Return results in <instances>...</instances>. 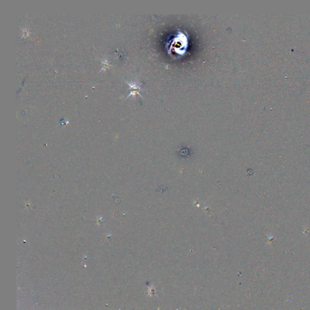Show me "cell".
Returning <instances> with one entry per match:
<instances>
[{
	"instance_id": "cell-1",
	"label": "cell",
	"mask_w": 310,
	"mask_h": 310,
	"mask_svg": "<svg viewBox=\"0 0 310 310\" xmlns=\"http://www.w3.org/2000/svg\"><path fill=\"white\" fill-rule=\"evenodd\" d=\"M188 35L187 32L180 29L170 40L166 43L165 47L168 54L174 59L184 57L187 52L188 46Z\"/></svg>"
},
{
	"instance_id": "cell-2",
	"label": "cell",
	"mask_w": 310,
	"mask_h": 310,
	"mask_svg": "<svg viewBox=\"0 0 310 310\" xmlns=\"http://www.w3.org/2000/svg\"><path fill=\"white\" fill-rule=\"evenodd\" d=\"M126 82L129 86V87H130L129 89H130V94L127 96V97L126 98H129L130 96L135 97L136 95H139L140 97L143 98L142 95L140 94V91H143V90H144V89L141 88V84H142L141 82L137 81L129 82L127 81H126Z\"/></svg>"
}]
</instances>
